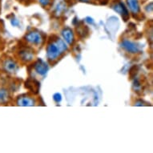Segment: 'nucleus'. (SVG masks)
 Returning a JSON list of instances; mask_svg holds the SVG:
<instances>
[{"mask_svg":"<svg viewBox=\"0 0 153 153\" xmlns=\"http://www.w3.org/2000/svg\"><path fill=\"white\" fill-rule=\"evenodd\" d=\"M68 50L65 41L62 40L59 38H57L55 40L48 43L47 47V56L50 61L57 60L61 55Z\"/></svg>","mask_w":153,"mask_h":153,"instance_id":"f257e3e1","label":"nucleus"},{"mask_svg":"<svg viewBox=\"0 0 153 153\" xmlns=\"http://www.w3.org/2000/svg\"><path fill=\"white\" fill-rule=\"evenodd\" d=\"M25 39L30 44L35 46L41 45L43 42V35L38 31H30L25 35Z\"/></svg>","mask_w":153,"mask_h":153,"instance_id":"f03ea898","label":"nucleus"},{"mask_svg":"<svg viewBox=\"0 0 153 153\" xmlns=\"http://www.w3.org/2000/svg\"><path fill=\"white\" fill-rule=\"evenodd\" d=\"M2 67H3V71L7 73H15L17 71L18 68H19V66L16 63L15 61H14L12 59L7 58L3 62V64H2Z\"/></svg>","mask_w":153,"mask_h":153,"instance_id":"7ed1b4c3","label":"nucleus"},{"mask_svg":"<svg viewBox=\"0 0 153 153\" xmlns=\"http://www.w3.org/2000/svg\"><path fill=\"white\" fill-rule=\"evenodd\" d=\"M113 10L116 11V12L120 14V15L123 17V19H124V21H127L129 18V13H128V10L127 9V7H125V5L123 4V3H122L121 1H119V2H116L114 5L112 6Z\"/></svg>","mask_w":153,"mask_h":153,"instance_id":"20e7f679","label":"nucleus"},{"mask_svg":"<svg viewBox=\"0 0 153 153\" xmlns=\"http://www.w3.org/2000/svg\"><path fill=\"white\" fill-rule=\"evenodd\" d=\"M121 47L128 52L136 54L140 51V47L136 43L128 39H123L121 42Z\"/></svg>","mask_w":153,"mask_h":153,"instance_id":"39448f33","label":"nucleus"},{"mask_svg":"<svg viewBox=\"0 0 153 153\" xmlns=\"http://www.w3.org/2000/svg\"><path fill=\"white\" fill-rule=\"evenodd\" d=\"M19 58L23 62H30L34 58L33 51L29 48H23L19 51Z\"/></svg>","mask_w":153,"mask_h":153,"instance_id":"423d86ee","label":"nucleus"},{"mask_svg":"<svg viewBox=\"0 0 153 153\" xmlns=\"http://www.w3.org/2000/svg\"><path fill=\"white\" fill-rule=\"evenodd\" d=\"M48 66L46 63H44L42 59L39 60L35 63V70L37 71L38 74L40 75H44L48 71Z\"/></svg>","mask_w":153,"mask_h":153,"instance_id":"0eeeda50","label":"nucleus"},{"mask_svg":"<svg viewBox=\"0 0 153 153\" xmlns=\"http://www.w3.org/2000/svg\"><path fill=\"white\" fill-rule=\"evenodd\" d=\"M17 104L19 106H33L35 105V100L32 97L28 95H21L17 100Z\"/></svg>","mask_w":153,"mask_h":153,"instance_id":"6e6552de","label":"nucleus"},{"mask_svg":"<svg viewBox=\"0 0 153 153\" xmlns=\"http://www.w3.org/2000/svg\"><path fill=\"white\" fill-rule=\"evenodd\" d=\"M62 35H63V39L66 43L71 45L74 42V34H73L72 30L69 27L64 28L62 31Z\"/></svg>","mask_w":153,"mask_h":153,"instance_id":"1a4fd4ad","label":"nucleus"},{"mask_svg":"<svg viewBox=\"0 0 153 153\" xmlns=\"http://www.w3.org/2000/svg\"><path fill=\"white\" fill-rule=\"evenodd\" d=\"M127 3L128 7L134 15H137L140 12V8L138 0H127Z\"/></svg>","mask_w":153,"mask_h":153,"instance_id":"9d476101","label":"nucleus"},{"mask_svg":"<svg viewBox=\"0 0 153 153\" xmlns=\"http://www.w3.org/2000/svg\"><path fill=\"white\" fill-rule=\"evenodd\" d=\"M10 99V94L5 88H0V103H7Z\"/></svg>","mask_w":153,"mask_h":153,"instance_id":"9b49d317","label":"nucleus"},{"mask_svg":"<svg viewBox=\"0 0 153 153\" xmlns=\"http://www.w3.org/2000/svg\"><path fill=\"white\" fill-rule=\"evenodd\" d=\"M26 87L30 89L32 91H35V93L38 92L39 88V83H38L37 81L31 80V79H28L27 82H26Z\"/></svg>","mask_w":153,"mask_h":153,"instance_id":"f8f14e48","label":"nucleus"},{"mask_svg":"<svg viewBox=\"0 0 153 153\" xmlns=\"http://www.w3.org/2000/svg\"><path fill=\"white\" fill-rule=\"evenodd\" d=\"M66 9V5L65 3L63 2H59L56 6V12L57 13H61L63 10Z\"/></svg>","mask_w":153,"mask_h":153,"instance_id":"ddd939ff","label":"nucleus"},{"mask_svg":"<svg viewBox=\"0 0 153 153\" xmlns=\"http://www.w3.org/2000/svg\"><path fill=\"white\" fill-rule=\"evenodd\" d=\"M53 99L56 103H59L62 100V95L59 93H55V95H53Z\"/></svg>","mask_w":153,"mask_h":153,"instance_id":"4468645a","label":"nucleus"},{"mask_svg":"<svg viewBox=\"0 0 153 153\" xmlns=\"http://www.w3.org/2000/svg\"><path fill=\"white\" fill-rule=\"evenodd\" d=\"M10 23H11V25L14 26V27H17V26H19V21L17 19L14 18V19H12L10 20Z\"/></svg>","mask_w":153,"mask_h":153,"instance_id":"2eb2a0df","label":"nucleus"},{"mask_svg":"<svg viewBox=\"0 0 153 153\" xmlns=\"http://www.w3.org/2000/svg\"><path fill=\"white\" fill-rule=\"evenodd\" d=\"M39 2H40V3L43 7H47L51 3V0H39Z\"/></svg>","mask_w":153,"mask_h":153,"instance_id":"dca6fc26","label":"nucleus"},{"mask_svg":"<svg viewBox=\"0 0 153 153\" xmlns=\"http://www.w3.org/2000/svg\"><path fill=\"white\" fill-rule=\"evenodd\" d=\"M79 1H81V2H88L89 0H79Z\"/></svg>","mask_w":153,"mask_h":153,"instance_id":"f3484780","label":"nucleus"}]
</instances>
